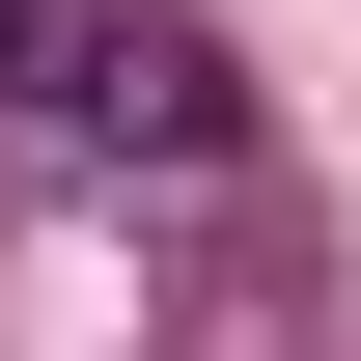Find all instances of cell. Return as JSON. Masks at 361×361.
Masks as SVG:
<instances>
[{
    "instance_id": "cell-1",
    "label": "cell",
    "mask_w": 361,
    "mask_h": 361,
    "mask_svg": "<svg viewBox=\"0 0 361 361\" xmlns=\"http://www.w3.org/2000/svg\"><path fill=\"white\" fill-rule=\"evenodd\" d=\"M111 28H139V0H0V139H84V84H111Z\"/></svg>"
}]
</instances>
